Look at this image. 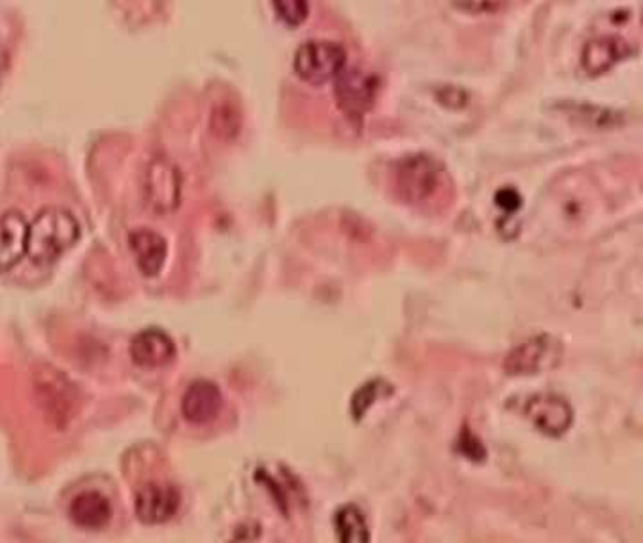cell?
Returning <instances> with one entry per match:
<instances>
[{"mask_svg": "<svg viewBox=\"0 0 643 543\" xmlns=\"http://www.w3.org/2000/svg\"><path fill=\"white\" fill-rule=\"evenodd\" d=\"M80 238L76 217L63 208H46L27 229L25 253L36 264L55 263Z\"/></svg>", "mask_w": 643, "mask_h": 543, "instance_id": "1", "label": "cell"}, {"mask_svg": "<svg viewBox=\"0 0 643 543\" xmlns=\"http://www.w3.org/2000/svg\"><path fill=\"white\" fill-rule=\"evenodd\" d=\"M380 91V80L376 74L364 72L361 68H347L336 76L334 95L338 108L351 123H361L372 110Z\"/></svg>", "mask_w": 643, "mask_h": 543, "instance_id": "2", "label": "cell"}, {"mask_svg": "<svg viewBox=\"0 0 643 543\" xmlns=\"http://www.w3.org/2000/svg\"><path fill=\"white\" fill-rule=\"evenodd\" d=\"M346 65V51L327 40H312L295 53V72L302 82L323 85L336 78Z\"/></svg>", "mask_w": 643, "mask_h": 543, "instance_id": "3", "label": "cell"}, {"mask_svg": "<svg viewBox=\"0 0 643 543\" xmlns=\"http://www.w3.org/2000/svg\"><path fill=\"white\" fill-rule=\"evenodd\" d=\"M444 170L429 155H413L396 168V185L404 200L419 204L438 193Z\"/></svg>", "mask_w": 643, "mask_h": 543, "instance_id": "4", "label": "cell"}, {"mask_svg": "<svg viewBox=\"0 0 643 543\" xmlns=\"http://www.w3.org/2000/svg\"><path fill=\"white\" fill-rule=\"evenodd\" d=\"M561 359V342L549 334H540L515 347L506 357L504 368L512 376H532L555 368Z\"/></svg>", "mask_w": 643, "mask_h": 543, "instance_id": "5", "label": "cell"}, {"mask_svg": "<svg viewBox=\"0 0 643 543\" xmlns=\"http://www.w3.org/2000/svg\"><path fill=\"white\" fill-rule=\"evenodd\" d=\"M144 195L157 214H170L182 200V178L178 168L165 157L153 159L144 178Z\"/></svg>", "mask_w": 643, "mask_h": 543, "instance_id": "6", "label": "cell"}, {"mask_svg": "<svg viewBox=\"0 0 643 543\" xmlns=\"http://www.w3.org/2000/svg\"><path fill=\"white\" fill-rule=\"evenodd\" d=\"M525 413L534 427L551 438H561L574 423L570 402L559 395L545 393L528 398Z\"/></svg>", "mask_w": 643, "mask_h": 543, "instance_id": "7", "label": "cell"}, {"mask_svg": "<svg viewBox=\"0 0 643 543\" xmlns=\"http://www.w3.org/2000/svg\"><path fill=\"white\" fill-rule=\"evenodd\" d=\"M180 502L182 498L176 487L165 483H148L136 494L134 510L142 523L159 525L176 515Z\"/></svg>", "mask_w": 643, "mask_h": 543, "instance_id": "8", "label": "cell"}, {"mask_svg": "<svg viewBox=\"0 0 643 543\" xmlns=\"http://www.w3.org/2000/svg\"><path fill=\"white\" fill-rule=\"evenodd\" d=\"M221 408L223 395L212 381H195L183 396V417L195 425L214 421Z\"/></svg>", "mask_w": 643, "mask_h": 543, "instance_id": "9", "label": "cell"}, {"mask_svg": "<svg viewBox=\"0 0 643 543\" xmlns=\"http://www.w3.org/2000/svg\"><path fill=\"white\" fill-rule=\"evenodd\" d=\"M131 357L142 368H159L174 361L176 346L163 330L146 329L134 336Z\"/></svg>", "mask_w": 643, "mask_h": 543, "instance_id": "10", "label": "cell"}, {"mask_svg": "<svg viewBox=\"0 0 643 543\" xmlns=\"http://www.w3.org/2000/svg\"><path fill=\"white\" fill-rule=\"evenodd\" d=\"M632 53L630 46L625 40L615 36H602L591 40L581 53V66L589 76H602L621 59H625Z\"/></svg>", "mask_w": 643, "mask_h": 543, "instance_id": "11", "label": "cell"}, {"mask_svg": "<svg viewBox=\"0 0 643 543\" xmlns=\"http://www.w3.org/2000/svg\"><path fill=\"white\" fill-rule=\"evenodd\" d=\"M27 221L19 212L0 215V272L16 266L27 249Z\"/></svg>", "mask_w": 643, "mask_h": 543, "instance_id": "12", "label": "cell"}, {"mask_svg": "<svg viewBox=\"0 0 643 543\" xmlns=\"http://www.w3.org/2000/svg\"><path fill=\"white\" fill-rule=\"evenodd\" d=\"M132 253L136 257V263L144 276L153 278L161 272L166 261V242L161 234L153 231L132 232L131 238Z\"/></svg>", "mask_w": 643, "mask_h": 543, "instance_id": "13", "label": "cell"}, {"mask_svg": "<svg viewBox=\"0 0 643 543\" xmlns=\"http://www.w3.org/2000/svg\"><path fill=\"white\" fill-rule=\"evenodd\" d=\"M70 519L82 528H102L112 519V506L104 494L87 491L70 504Z\"/></svg>", "mask_w": 643, "mask_h": 543, "instance_id": "14", "label": "cell"}, {"mask_svg": "<svg viewBox=\"0 0 643 543\" xmlns=\"http://www.w3.org/2000/svg\"><path fill=\"white\" fill-rule=\"evenodd\" d=\"M334 528H336V534L342 542L364 543L370 540L366 519L357 506L347 504L344 508L336 511Z\"/></svg>", "mask_w": 643, "mask_h": 543, "instance_id": "15", "label": "cell"}, {"mask_svg": "<svg viewBox=\"0 0 643 543\" xmlns=\"http://www.w3.org/2000/svg\"><path fill=\"white\" fill-rule=\"evenodd\" d=\"M393 387L383 381V379H374V381H368L366 385H363L353 398H351V413L357 421H361L364 417V413L368 412V408L378 400V398H383V396L391 395Z\"/></svg>", "mask_w": 643, "mask_h": 543, "instance_id": "16", "label": "cell"}, {"mask_svg": "<svg viewBox=\"0 0 643 543\" xmlns=\"http://www.w3.org/2000/svg\"><path fill=\"white\" fill-rule=\"evenodd\" d=\"M276 14L289 27H298L308 19V2L306 0H272Z\"/></svg>", "mask_w": 643, "mask_h": 543, "instance_id": "17", "label": "cell"}, {"mask_svg": "<svg viewBox=\"0 0 643 543\" xmlns=\"http://www.w3.org/2000/svg\"><path fill=\"white\" fill-rule=\"evenodd\" d=\"M212 127L221 138H234L240 131V117L231 104H221L215 108Z\"/></svg>", "mask_w": 643, "mask_h": 543, "instance_id": "18", "label": "cell"}, {"mask_svg": "<svg viewBox=\"0 0 643 543\" xmlns=\"http://www.w3.org/2000/svg\"><path fill=\"white\" fill-rule=\"evenodd\" d=\"M455 6L474 16H491L498 14L508 6V0H455Z\"/></svg>", "mask_w": 643, "mask_h": 543, "instance_id": "19", "label": "cell"}, {"mask_svg": "<svg viewBox=\"0 0 643 543\" xmlns=\"http://www.w3.org/2000/svg\"><path fill=\"white\" fill-rule=\"evenodd\" d=\"M436 97L449 108H464L468 104V93L459 87H444L436 93Z\"/></svg>", "mask_w": 643, "mask_h": 543, "instance_id": "20", "label": "cell"}, {"mask_svg": "<svg viewBox=\"0 0 643 543\" xmlns=\"http://www.w3.org/2000/svg\"><path fill=\"white\" fill-rule=\"evenodd\" d=\"M496 204H498L506 214H515V212L521 208L523 200H521V195H519L515 189H512V187H504V189H500V191L496 193Z\"/></svg>", "mask_w": 643, "mask_h": 543, "instance_id": "21", "label": "cell"}, {"mask_svg": "<svg viewBox=\"0 0 643 543\" xmlns=\"http://www.w3.org/2000/svg\"><path fill=\"white\" fill-rule=\"evenodd\" d=\"M461 444L462 453H464L466 457H472L474 461L485 459V449L479 444L478 438H474V436H464V438H461Z\"/></svg>", "mask_w": 643, "mask_h": 543, "instance_id": "22", "label": "cell"}]
</instances>
